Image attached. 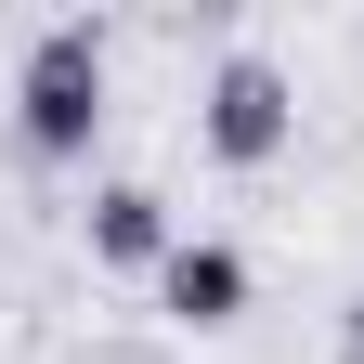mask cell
I'll return each instance as SVG.
<instances>
[{"instance_id":"4","label":"cell","mask_w":364,"mask_h":364,"mask_svg":"<svg viewBox=\"0 0 364 364\" xmlns=\"http://www.w3.org/2000/svg\"><path fill=\"white\" fill-rule=\"evenodd\" d=\"M169 196L156 182H105V196H91V260H117V273H169Z\"/></svg>"},{"instance_id":"3","label":"cell","mask_w":364,"mask_h":364,"mask_svg":"<svg viewBox=\"0 0 364 364\" xmlns=\"http://www.w3.org/2000/svg\"><path fill=\"white\" fill-rule=\"evenodd\" d=\"M156 299H169V326H235V312H247V260L221 235H182L169 273H156Z\"/></svg>"},{"instance_id":"2","label":"cell","mask_w":364,"mask_h":364,"mask_svg":"<svg viewBox=\"0 0 364 364\" xmlns=\"http://www.w3.org/2000/svg\"><path fill=\"white\" fill-rule=\"evenodd\" d=\"M196 130H208V156H221V169H273V156H287V130H299L287 65L221 53V65H208V91H196Z\"/></svg>"},{"instance_id":"1","label":"cell","mask_w":364,"mask_h":364,"mask_svg":"<svg viewBox=\"0 0 364 364\" xmlns=\"http://www.w3.org/2000/svg\"><path fill=\"white\" fill-rule=\"evenodd\" d=\"M91 130H105V26H39L26 39V78H14V144L39 156V169H65V156H91Z\"/></svg>"},{"instance_id":"5","label":"cell","mask_w":364,"mask_h":364,"mask_svg":"<svg viewBox=\"0 0 364 364\" xmlns=\"http://www.w3.org/2000/svg\"><path fill=\"white\" fill-rule=\"evenodd\" d=\"M338 364H364V287L338 299Z\"/></svg>"}]
</instances>
